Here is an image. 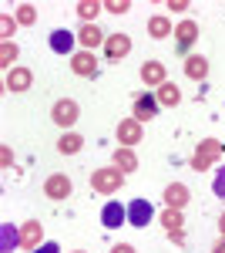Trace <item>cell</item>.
<instances>
[{"label":"cell","instance_id":"cell-1","mask_svg":"<svg viewBox=\"0 0 225 253\" xmlns=\"http://www.w3.org/2000/svg\"><path fill=\"white\" fill-rule=\"evenodd\" d=\"M121 186H125V172L114 169V166H104V169H94V172H91V189H94V193L114 196Z\"/></svg>","mask_w":225,"mask_h":253},{"label":"cell","instance_id":"cell-2","mask_svg":"<svg viewBox=\"0 0 225 253\" xmlns=\"http://www.w3.org/2000/svg\"><path fill=\"white\" fill-rule=\"evenodd\" d=\"M77 118H81V105H77L74 98H61V101H54V108H51V122H54L57 128L71 132V128L77 125Z\"/></svg>","mask_w":225,"mask_h":253},{"label":"cell","instance_id":"cell-3","mask_svg":"<svg viewBox=\"0 0 225 253\" xmlns=\"http://www.w3.org/2000/svg\"><path fill=\"white\" fill-rule=\"evenodd\" d=\"M74 193V182H71V175L64 172H51L44 179V196L51 199V203H64V199H71Z\"/></svg>","mask_w":225,"mask_h":253},{"label":"cell","instance_id":"cell-4","mask_svg":"<svg viewBox=\"0 0 225 253\" xmlns=\"http://www.w3.org/2000/svg\"><path fill=\"white\" fill-rule=\"evenodd\" d=\"M114 135H118V145H125V149H134V145H141V138H145V128H141V122H138V118H121Z\"/></svg>","mask_w":225,"mask_h":253},{"label":"cell","instance_id":"cell-5","mask_svg":"<svg viewBox=\"0 0 225 253\" xmlns=\"http://www.w3.org/2000/svg\"><path fill=\"white\" fill-rule=\"evenodd\" d=\"M125 223H128V206H121L118 199H108L101 206V226L104 230H121Z\"/></svg>","mask_w":225,"mask_h":253},{"label":"cell","instance_id":"cell-6","mask_svg":"<svg viewBox=\"0 0 225 253\" xmlns=\"http://www.w3.org/2000/svg\"><path fill=\"white\" fill-rule=\"evenodd\" d=\"M151 219H155V206H151L148 199H131V203H128V226L145 230Z\"/></svg>","mask_w":225,"mask_h":253},{"label":"cell","instance_id":"cell-7","mask_svg":"<svg viewBox=\"0 0 225 253\" xmlns=\"http://www.w3.org/2000/svg\"><path fill=\"white\" fill-rule=\"evenodd\" d=\"M31 84H34V75H31V68H24V64H17L14 71H7V78H3V88L14 91V95L31 91Z\"/></svg>","mask_w":225,"mask_h":253},{"label":"cell","instance_id":"cell-8","mask_svg":"<svg viewBox=\"0 0 225 253\" xmlns=\"http://www.w3.org/2000/svg\"><path fill=\"white\" fill-rule=\"evenodd\" d=\"M47 44H51V51H54V54H71V58L77 54V51H74L77 34H74V31H67V27H57V31H51Z\"/></svg>","mask_w":225,"mask_h":253},{"label":"cell","instance_id":"cell-9","mask_svg":"<svg viewBox=\"0 0 225 253\" xmlns=\"http://www.w3.org/2000/svg\"><path fill=\"white\" fill-rule=\"evenodd\" d=\"M158 108H161V105H158V98L151 95V91H145V95L134 98V105H131V118H138V122L145 125V122H151V118L158 115Z\"/></svg>","mask_w":225,"mask_h":253},{"label":"cell","instance_id":"cell-10","mask_svg":"<svg viewBox=\"0 0 225 253\" xmlns=\"http://www.w3.org/2000/svg\"><path fill=\"white\" fill-rule=\"evenodd\" d=\"M40 243H47V240H44V226H40L37 219H27V223L20 226V250L34 253Z\"/></svg>","mask_w":225,"mask_h":253},{"label":"cell","instance_id":"cell-11","mask_svg":"<svg viewBox=\"0 0 225 253\" xmlns=\"http://www.w3.org/2000/svg\"><path fill=\"white\" fill-rule=\"evenodd\" d=\"M198 41V24L195 20H182L178 27H175V47H178V54H185L188 58V47Z\"/></svg>","mask_w":225,"mask_h":253},{"label":"cell","instance_id":"cell-12","mask_svg":"<svg viewBox=\"0 0 225 253\" xmlns=\"http://www.w3.org/2000/svg\"><path fill=\"white\" fill-rule=\"evenodd\" d=\"M131 54V38L128 34H108V41H104V58L108 61H121Z\"/></svg>","mask_w":225,"mask_h":253},{"label":"cell","instance_id":"cell-13","mask_svg":"<svg viewBox=\"0 0 225 253\" xmlns=\"http://www.w3.org/2000/svg\"><path fill=\"white\" fill-rule=\"evenodd\" d=\"M138 78L145 81L148 88H161V84L168 81V71H165V64H161V61H145V64H141V71H138Z\"/></svg>","mask_w":225,"mask_h":253},{"label":"cell","instance_id":"cell-14","mask_svg":"<svg viewBox=\"0 0 225 253\" xmlns=\"http://www.w3.org/2000/svg\"><path fill=\"white\" fill-rule=\"evenodd\" d=\"M71 71H74L77 78H94V75H97V58H94V51H77L74 58H71Z\"/></svg>","mask_w":225,"mask_h":253},{"label":"cell","instance_id":"cell-15","mask_svg":"<svg viewBox=\"0 0 225 253\" xmlns=\"http://www.w3.org/2000/svg\"><path fill=\"white\" fill-rule=\"evenodd\" d=\"M104 41H108V34H101L97 24H84V27L77 31V44H81V51H94V47H101Z\"/></svg>","mask_w":225,"mask_h":253},{"label":"cell","instance_id":"cell-16","mask_svg":"<svg viewBox=\"0 0 225 253\" xmlns=\"http://www.w3.org/2000/svg\"><path fill=\"white\" fill-rule=\"evenodd\" d=\"M188 199H192V193H188L185 182H171V186H165V206H168V210H185Z\"/></svg>","mask_w":225,"mask_h":253},{"label":"cell","instance_id":"cell-17","mask_svg":"<svg viewBox=\"0 0 225 253\" xmlns=\"http://www.w3.org/2000/svg\"><path fill=\"white\" fill-rule=\"evenodd\" d=\"M185 78H192V81L208 78V58L205 54H188L185 58Z\"/></svg>","mask_w":225,"mask_h":253},{"label":"cell","instance_id":"cell-18","mask_svg":"<svg viewBox=\"0 0 225 253\" xmlns=\"http://www.w3.org/2000/svg\"><path fill=\"white\" fill-rule=\"evenodd\" d=\"M111 166H114V169H121L125 175L134 172V169H138V156H134V149L118 145V149H114V156H111Z\"/></svg>","mask_w":225,"mask_h":253},{"label":"cell","instance_id":"cell-19","mask_svg":"<svg viewBox=\"0 0 225 253\" xmlns=\"http://www.w3.org/2000/svg\"><path fill=\"white\" fill-rule=\"evenodd\" d=\"M155 98H158L161 108H175V105H182V88H178L175 81H165V84L155 91Z\"/></svg>","mask_w":225,"mask_h":253},{"label":"cell","instance_id":"cell-20","mask_svg":"<svg viewBox=\"0 0 225 253\" xmlns=\"http://www.w3.org/2000/svg\"><path fill=\"white\" fill-rule=\"evenodd\" d=\"M175 34V27H171V20L165 17V14H155V17H148V38L155 41H165Z\"/></svg>","mask_w":225,"mask_h":253},{"label":"cell","instance_id":"cell-21","mask_svg":"<svg viewBox=\"0 0 225 253\" xmlns=\"http://www.w3.org/2000/svg\"><path fill=\"white\" fill-rule=\"evenodd\" d=\"M14 247H20V226L3 223L0 226V253H14Z\"/></svg>","mask_w":225,"mask_h":253},{"label":"cell","instance_id":"cell-22","mask_svg":"<svg viewBox=\"0 0 225 253\" xmlns=\"http://www.w3.org/2000/svg\"><path fill=\"white\" fill-rule=\"evenodd\" d=\"M84 149V138L77 135V132H64V135L57 138V152L61 156H77Z\"/></svg>","mask_w":225,"mask_h":253},{"label":"cell","instance_id":"cell-23","mask_svg":"<svg viewBox=\"0 0 225 253\" xmlns=\"http://www.w3.org/2000/svg\"><path fill=\"white\" fill-rule=\"evenodd\" d=\"M158 219H161V226H165L168 233H185V230H182V226H185V216H182V210H168V206H165Z\"/></svg>","mask_w":225,"mask_h":253},{"label":"cell","instance_id":"cell-24","mask_svg":"<svg viewBox=\"0 0 225 253\" xmlns=\"http://www.w3.org/2000/svg\"><path fill=\"white\" fill-rule=\"evenodd\" d=\"M17 58H20V47L14 41H0V64L7 68V71H14L17 68Z\"/></svg>","mask_w":225,"mask_h":253},{"label":"cell","instance_id":"cell-25","mask_svg":"<svg viewBox=\"0 0 225 253\" xmlns=\"http://www.w3.org/2000/svg\"><path fill=\"white\" fill-rule=\"evenodd\" d=\"M74 10H77V17L84 20V24H94V17L104 10V3H97V0H81Z\"/></svg>","mask_w":225,"mask_h":253},{"label":"cell","instance_id":"cell-26","mask_svg":"<svg viewBox=\"0 0 225 253\" xmlns=\"http://www.w3.org/2000/svg\"><path fill=\"white\" fill-rule=\"evenodd\" d=\"M14 17H17L20 27H31V24L37 20V7H34V3H20L17 10H14Z\"/></svg>","mask_w":225,"mask_h":253},{"label":"cell","instance_id":"cell-27","mask_svg":"<svg viewBox=\"0 0 225 253\" xmlns=\"http://www.w3.org/2000/svg\"><path fill=\"white\" fill-rule=\"evenodd\" d=\"M14 27H17V17L3 14V17H0V38H3V41H14Z\"/></svg>","mask_w":225,"mask_h":253},{"label":"cell","instance_id":"cell-28","mask_svg":"<svg viewBox=\"0 0 225 253\" xmlns=\"http://www.w3.org/2000/svg\"><path fill=\"white\" fill-rule=\"evenodd\" d=\"M104 10H108V14H128V10H131V0H108Z\"/></svg>","mask_w":225,"mask_h":253},{"label":"cell","instance_id":"cell-29","mask_svg":"<svg viewBox=\"0 0 225 253\" xmlns=\"http://www.w3.org/2000/svg\"><path fill=\"white\" fill-rule=\"evenodd\" d=\"M212 193L219 196V199H225V166L215 172V179H212Z\"/></svg>","mask_w":225,"mask_h":253},{"label":"cell","instance_id":"cell-30","mask_svg":"<svg viewBox=\"0 0 225 253\" xmlns=\"http://www.w3.org/2000/svg\"><path fill=\"white\" fill-rule=\"evenodd\" d=\"M165 7H168V10H175V14H185V10H188V3H185V0H168Z\"/></svg>","mask_w":225,"mask_h":253},{"label":"cell","instance_id":"cell-31","mask_svg":"<svg viewBox=\"0 0 225 253\" xmlns=\"http://www.w3.org/2000/svg\"><path fill=\"white\" fill-rule=\"evenodd\" d=\"M34 253H61V247L47 240V243H40V247H37V250H34Z\"/></svg>","mask_w":225,"mask_h":253},{"label":"cell","instance_id":"cell-32","mask_svg":"<svg viewBox=\"0 0 225 253\" xmlns=\"http://www.w3.org/2000/svg\"><path fill=\"white\" fill-rule=\"evenodd\" d=\"M111 253H134L131 243H118V247H111Z\"/></svg>","mask_w":225,"mask_h":253},{"label":"cell","instance_id":"cell-33","mask_svg":"<svg viewBox=\"0 0 225 253\" xmlns=\"http://www.w3.org/2000/svg\"><path fill=\"white\" fill-rule=\"evenodd\" d=\"M212 253H225V236H219V240H215V247H212Z\"/></svg>","mask_w":225,"mask_h":253},{"label":"cell","instance_id":"cell-34","mask_svg":"<svg viewBox=\"0 0 225 253\" xmlns=\"http://www.w3.org/2000/svg\"><path fill=\"white\" fill-rule=\"evenodd\" d=\"M219 233H222V236H225V213H222V216H219Z\"/></svg>","mask_w":225,"mask_h":253},{"label":"cell","instance_id":"cell-35","mask_svg":"<svg viewBox=\"0 0 225 253\" xmlns=\"http://www.w3.org/2000/svg\"><path fill=\"white\" fill-rule=\"evenodd\" d=\"M74 253H84V250H74Z\"/></svg>","mask_w":225,"mask_h":253}]
</instances>
